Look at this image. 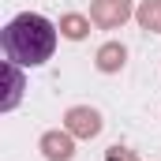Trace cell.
I'll return each instance as SVG.
<instances>
[{
  "label": "cell",
  "instance_id": "1",
  "mask_svg": "<svg viewBox=\"0 0 161 161\" xmlns=\"http://www.w3.org/2000/svg\"><path fill=\"white\" fill-rule=\"evenodd\" d=\"M56 34H60V26H53L45 15L23 11L0 30V45H4V56L15 60L19 68H41L45 60H53Z\"/></svg>",
  "mask_w": 161,
  "mask_h": 161
},
{
  "label": "cell",
  "instance_id": "2",
  "mask_svg": "<svg viewBox=\"0 0 161 161\" xmlns=\"http://www.w3.org/2000/svg\"><path fill=\"white\" fill-rule=\"evenodd\" d=\"M64 127H68L75 139H97L101 127H105V120H101V113H97L94 105H71V109L64 113Z\"/></svg>",
  "mask_w": 161,
  "mask_h": 161
},
{
  "label": "cell",
  "instance_id": "3",
  "mask_svg": "<svg viewBox=\"0 0 161 161\" xmlns=\"http://www.w3.org/2000/svg\"><path fill=\"white\" fill-rule=\"evenodd\" d=\"M131 15H135L131 0H94V4H90V19H94V26H101V30H116V26H124Z\"/></svg>",
  "mask_w": 161,
  "mask_h": 161
},
{
  "label": "cell",
  "instance_id": "4",
  "mask_svg": "<svg viewBox=\"0 0 161 161\" xmlns=\"http://www.w3.org/2000/svg\"><path fill=\"white\" fill-rule=\"evenodd\" d=\"M38 150L45 161H71L75 158V135L64 127V131H45L38 139Z\"/></svg>",
  "mask_w": 161,
  "mask_h": 161
},
{
  "label": "cell",
  "instance_id": "5",
  "mask_svg": "<svg viewBox=\"0 0 161 161\" xmlns=\"http://www.w3.org/2000/svg\"><path fill=\"white\" fill-rule=\"evenodd\" d=\"M23 90H26L23 68H19L15 60H4V97H0V113H11V109L23 101Z\"/></svg>",
  "mask_w": 161,
  "mask_h": 161
},
{
  "label": "cell",
  "instance_id": "6",
  "mask_svg": "<svg viewBox=\"0 0 161 161\" xmlns=\"http://www.w3.org/2000/svg\"><path fill=\"white\" fill-rule=\"evenodd\" d=\"M124 64H127V49L120 41H105L97 49V56H94V68L101 75H116V71H124Z\"/></svg>",
  "mask_w": 161,
  "mask_h": 161
},
{
  "label": "cell",
  "instance_id": "7",
  "mask_svg": "<svg viewBox=\"0 0 161 161\" xmlns=\"http://www.w3.org/2000/svg\"><path fill=\"white\" fill-rule=\"evenodd\" d=\"M90 15H79V11H68V15H60V38L68 41H82L86 34H90Z\"/></svg>",
  "mask_w": 161,
  "mask_h": 161
},
{
  "label": "cell",
  "instance_id": "8",
  "mask_svg": "<svg viewBox=\"0 0 161 161\" xmlns=\"http://www.w3.org/2000/svg\"><path fill=\"white\" fill-rule=\"evenodd\" d=\"M135 23L146 34H161V0H142L135 8Z\"/></svg>",
  "mask_w": 161,
  "mask_h": 161
},
{
  "label": "cell",
  "instance_id": "9",
  "mask_svg": "<svg viewBox=\"0 0 161 161\" xmlns=\"http://www.w3.org/2000/svg\"><path fill=\"white\" fill-rule=\"evenodd\" d=\"M105 161H139V158H135V150H127V146H109V150H105Z\"/></svg>",
  "mask_w": 161,
  "mask_h": 161
}]
</instances>
